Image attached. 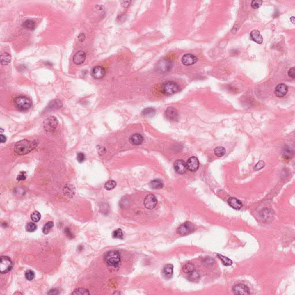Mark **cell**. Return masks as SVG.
<instances>
[{
	"instance_id": "obj_47",
	"label": "cell",
	"mask_w": 295,
	"mask_h": 295,
	"mask_svg": "<svg viewBox=\"0 0 295 295\" xmlns=\"http://www.w3.org/2000/svg\"><path fill=\"white\" fill-rule=\"evenodd\" d=\"M58 291L57 290H50V292L48 293V294H58V292H57Z\"/></svg>"
},
{
	"instance_id": "obj_3",
	"label": "cell",
	"mask_w": 295,
	"mask_h": 295,
	"mask_svg": "<svg viewBox=\"0 0 295 295\" xmlns=\"http://www.w3.org/2000/svg\"><path fill=\"white\" fill-rule=\"evenodd\" d=\"M104 260L106 264L110 266H118L120 262V256L117 251H111L105 255Z\"/></svg>"
},
{
	"instance_id": "obj_11",
	"label": "cell",
	"mask_w": 295,
	"mask_h": 295,
	"mask_svg": "<svg viewBox=\"0 0 295 295\" xmlns=\"http://www.w3.org/2000/svg\"><path fill=\"white\" fill-rule=\"evenodd\" d=\"M187 170L191 172L196 171L199 168V160L197 157L193 156L191 157L187 161L186 163Z\"/></svg>"
},
{
	"instance_id": "obj_13",
	"label": "cell",
	"mask_w": 295,
	"mask_h": 295,
	"mask_svg": "<svg viewBox=\"0 0 295 295\" xmlns=\"http://www.w3.org/2000/svg\"><path fill=\"white\" fill-rule=\"evenodd\" d=\"M197 58L191 54H184L182 57V62L185 66H190L195 64L197 62Z\"/></svg>"
},
{
	"instance_id": "obj_46",
	"label": "cell",
	"mask_w": 295,
	"mask_h": 295,
	"mask_svg": "<svg viewBox=\"0 0 295 295\" xmlns=\"http://www.w3.org/2000/svg\"><path fill=\"white\" fill-rule=\"evenodd\" d=\"M0 141L1 143H3L6 141V137L3 134H1L0 136Z\"/></svg>"
},
{
	"instance_id": "obj_12",
	"label": "cell",
	"mask_w": 295,
	"mask_h": 295,
	"mask_svg": "<svg viewBox=\"0 0 295 295\" xmlns=\"http://www.w3.org/2000/svg\"><path fill=\"white\" fill-rule=\"evenodd\" d=\"M232 291L234 294L236 295H249L250 289L249 288L244 284H237L235 285L232 288Z\"/></svg>"
},
{
	"instance_id": "obj_18",
	"label": "cell",
	"mask_w": 295,
	"mask_h": 295,
	"mask_svg": "<svg viewBox=\"0 0 295 295\" xmlns=\"http://www.w3.org/2000/svg\"><path fill=\"white\" fill-rule=\"evenodd\" d=\"M250 38L254 42L258 44H262L264 41L263 37L261 34L260 31L258 30H253L250 32Z\"/></svg>"
},
{
	"instance_id": "obj_27",
	"label": "cell",
	"mask_w": 295,
	"mask_h": 295,
	"mask_svg": "<svg viewBox=\"0 0 295 295\" xmlns=\"http://www.w3.org/2000/svg\"><path fill=\"white\" fill-rule=\"evenodd\" d=\"M217 257L219 258V259L222 261L223 264L225 266H231L232 265V261L228 258L224 257L222 255L218 254Z\"/></svg>"
},
{
	"instance_id": "obj_22",
	"label": "cell",
	"mask_w": 295,
	"mask_h": 295,
	"mask_svg": "<svg viewBox=\"0 0 295 295\" xmlns=\"http://www.w3.org/2000/svg\"><path fill=\"white\" fill-rule=\"evenodd\" d=\"M12 57L8 53H3L1 55V63L2 65H8L11 62Z\"/></svg>"
},
{
	"instance_id": "obj_31",
	"label": "cell",
	"mask_w": 295,
	"mask_h": 295,
	"mask_svg": "<svg viewBox=\"0 0 295 295\" xmlns=\"http://www.w3.org/2000/svg\"><path fill=\"white\" fill-rule=\"evenodd\" d=\"M199 277H200L199 273L197 271H196L195 270L193 271H192L191 273H190L189 276V280H190L192 282L198 280Z\"/></svg>"
},
{
	"instance_id": "obj_26",
	"label": "cell",
	"mask_w": 295,
	"mask_h": 295,
	"mask_svg": "<svg viewBox=\"0 0 295 295\" xmlns=\"http://www.w3.org/2000/svg\"><path fill=\"white\" fill-rule=\"evenodd\" d=\"M194 270H195L194 265L191 263H188L186 264L183 267V271H184V273L187 274H190Z\"/></svg>"
},
{
	"instance_id": "obj_36",
	"label": "cell",
	"mask_w": 295,
	"mask_h": 295,
	"mask_svg": "<svg viewBox=\"0 0 295 295\" xmlns=\"http://www.w3.org/2000/svg\"><path fill=\"white\" fill-rule=\"evenodd\" d=\"M262 3H263L262 1L254 0V1H251V6L253 9H258L262 5Z\"/></svg>"
},
{
	"instance_id": "obj_16",
	"label": "cell",
	"mask_w": 295,
	"mask_h": 295,
	"mask_svg": "<svg viewBox=\"0 0 295 295\" xmlns=\"http://www.w3.org/2000/svg\"><path fill=\"white\" fill-rule=\"evenodd\" d=\"M288 88L285 84H278L275 89V94L278 97H283L288 93Z\"/></svg>"
},
{
	"instance_id": "obj_43",
	"label": "cell",
	"mask_w": 295,
	"mask_h": 295,
	"mask_svg": "<svg viewBox=\"0 0 295 295\" xmlns=\"http://www.w3.org/2000/svg\"><path fill=\"white\" fill-rule=\"evenodd\" d=\"M131 2V1H121L120 3H121V5L123 8H127L130 5Z\"/></svg>"
},
{
	"instance_id": "obj_6",
	"label": "cell",
	"mask_w": 295,
	"mask_h": 295,
	"mask_svg": "<svg viewBox=\"0 0 295 295\" xmlns=\"http://www.w3.org/2000/svg\"><path fill=\"white\" fill-rule=\"evenodd\" d=\"M171 61L167 59H161L159 61L156 65V69L159 72L166 73L169 72L173 67Z\"/></svg>"
},
{
	"instance_id": "obj_17",
	"label": "cell",
	"mask_w": 295,
	"mask_h": 295,
	"mask_svg": "<svg viewBox=\"0 0 295 295\" xmlns=\"http://www.w3.org/2000/svg\"><path fill=\"white\" fill-rule=\"evenodd\" d=\"M165 116L170 120H176L178 118V113L175 109L170 107L166 109L165 111Z\"/></svg>"
},
{
	"instance_id": "obj_34",
	"label": "cell",
	"mask_w": 295,
	"mask_h": 295,
	"mask_svg": "<svg viewBox=\"0 0 295 295\" xmlns=\"http://www.w3.org/2000/svg\"><path fill=\"white\" fill-rule=\"evenodd\" d=\"M142 114L145 116H153L155 114V110L152 108H147L143 111Z\"/></svg>"
},
{
	"instance_id": "obj_41",
	"label": "cell",
	"mask_w": 295,
	"mask_h": 295,
	"mask_svg": "<svg viewBox=\"0 0 295 295\" xmlns=\"http://www.w3.org/2000/svg\"><path fill=\"white\" fill-rule=\"evenodd\" d=\"M265 166V163L263 161H260L258 163H257V164L255 166V170H261V168H262Z\"/></svg>"
},
{
	"instance_id": "obj_10",
	"label": "cell",
	"mask_w": 295,
	"mask_h": 295,
	"mask_svg": "<svg viewBox=\"0 0 295 295\" xmlns=\"http://www.w3.org/2000/svg\"><path fill=\"white\" fill-rule=\"evenodd\" d=\"M106 75L105 69L100 66H97L93 68L92 70V76L97 80L103 79Z\"/></svg>"
},
{
	"instance_id": "obj_20",
	"label": "cell",
	"mask_w": 295,
	"mask_h": 295,
	"mask_svg": "<svg viewBox=\"0 0 295 295\" xmlns=\"http://www.w3.org/2000/svg\"><path fill=\"white\" fill-rule=\"evenodd\" d=\"M228 203L230 207H232L234 209L239 210L243 206L242 203L238 199L235 197H231L228 200Z\"/></svg>"
},
{
	"instance_id": "obj_33",
	"label": "cell",
	"mask_w": 295,
	"mask_h": 295,
	"mask_svg": "<svg viewBox=\"0 0 295 295\" xmlns=\"http://www.w3.org/2000/svg\"><path fill=\"white\" fill-rule=\"evenodd\" d=\"M31 220L33 221H34L35 223H37V222H38L40 220L41 215H40V213L39 212L35 211V212H34L32 213V214L31 216Z\"/></svg>"
},
{
	"instance_id": "obj_9",
	"label": "cell",
	"mask_w": 295,
	"mask_h": 295,
	"mask_svg": "<svg viewBox=\"0 0 295 295\" xmlns=\"http://www.w3.org/2000/svg\"><path fill=\"white\" fill-rule=\"evenodd\" d=\"M144 204L145 207L148 209H153L156 207L157 200L156 197L153 194H148L144 199Z\"/></svg>"
},
{
	"instance_id": "obj_25",
	"label": "cell",
	"mask_w": 295,
	"mask_h": 295,
	"mask_svg": "<svg viewBox=\"0 0 295 295\" xmlns=\"http://www.w3.org/2000/svg\"><path fill=\"white\" fill-rule=\"evenodd\" d=\"M62 102L59 100L56 99L51 101L49 105L48 106H49L48 108L50 109H58L62 107Z\"/></svg>"
},
{
	"instance_id": "obj_8",
	"label": "cell",
	"mask_w": 295,
	"mask_h": 295,
	"mask_svg": "<svg viewBox=\"0 0 295 295\" xmlns=\"http://www.w3.org/2000/svg\"><path fill=\"white\" fill-rule=\"evenodd\" d=\"M12 262L8 257H1L0 262V271L1 274H5L10 271L12 269Z\"/></svg>"
},
{
	"instance_id": "obj_40",
	"label": "cell",
	"mask_w": 295,
	"mask_h": 295,
	"mask_svg": "<svg viewBox=\"0 0 295 295\" xmlns=\"http://www.w3.org/2000/svg\"><path fill=\"white\" fill-rule=\"evenodd\" d=\"M26 179V173L25 172H21L17 176V180L18 181H23Z\"/></svg>"
},
{
	"instance_id": "obj_1",
	"label": "cell",
	"mask_w": 295,
	"mask_h": 295,
	"mask_svg": "<svg viewBox=\"0 0 295 295\" xmlns=\"http://www.w3.org/2000/svg\"><path fill=\"white\" fill-rule=\"evenodd\" d=\"M37 143L26 139L17 142L14 147V152L17 155H25L32 151L37 146Z\"/></svg>"
},
{
	"instance_id": "obj_7",
	"label": "cell",
	"mask_w": 295,
	"mask_h": 295,
	"mask_svg": "<svg viewBox=\"0 0 295 295\" xmlns=\"http://www.w3.org/2000/svg\"><path fill=\"white\" fill-rule=\"evenodd\" d=\"M194 230V225L189 221H187L181 224L177 228V232L180 235H186L192 233Z\"/></svg>"
},
{
	"instance_id": "obj_24",
	"label": "cell",
	"mask_w": 295,
	"mask_h": 295,
	"mask_svg": "<svg viewBox=\"0 0 295 295\" xmlns=\"http://www.w3.org/2000/svg\"><path fill=\"white\" fill-rule=\"evenodd\" d=\"M22 26L26 30H34L35 28V23L31 20H27L23 23Z\"/></svg>"
},
{
	"instance_id": "obj_29",
	"label": "cell",
	"mask_w": 295,
	"mask_h": 295,
	"mask_svg": "<svg viewBox=\"0 0 295 295\" xmlns=\"http://www.w3.org/2000/svg\"><path fill=\"white\" fill-rule=\"evenodd\" d=\"M225 149L223 147H218L214 149V154L217 157H222L225 154Z\"/></svg>"
},
{
	"instance_id": "obj_15",
	"label": "cell",
	"mask_w": 295,
	"mask_h": 295,
	"mask_svg": "<svg viewBox=\"0 0 295 295\" xmlns=\"http://www.w3.org/2000/svg\"><path fill=\"white\" fill-rule=\"evenodd\" d=\"M174 168L176 172L180 174L186 173L187 170L186 163L182 160H177L174 164Z\"/></svg>"
},
{
	"instance_id": "obj_42",
	"label": "cell",
	"mask_w": 295,
	"mask_h": 295,
	"mask_svg": "<svg viewBox=\"0 0 295 295\" xmlns=\"http://www.w3.org/2000/svg\"><path fill=\"white\" fill-rule=\"evenodd\" d=\"M288 76L292 78V79H295V68L294 67L291 68L289 71H288Z\"/></svg>"
},
{
	"instance_id": "obj_21",
	"label": "cell",
	"mask_w": 295,
	"mask_h": 295,
	"mask_svg": "<svg viewBox=\"0 0 295 295\" xmlns=\"http://www.w3.org/2000/svg\"><path fill=\"white\" fill-rule=\"evenodd\" d=\"M173 269L174 267L171 264H168L164 266L163 269V274L166 278H170L172 277L173 275Z\"/></svg>"
},
{
	"instance_id": "obj_45",
	"label": "cell",
	"mask_w": 295,
	"mask_h": 295,
	"mask_svg": "<svg viewBox=\"0 0 295 295\" xmlns=\"http://www.w3.org/2000/svg\"><path fill=\"white\" fill-rule=\"evenodd\" d=\"M65 232L66 235L67 236H68L69 237H70V238L73 237V235H72V232H71L70 230H69V228H66L65 230Z\"/></svg>"
},
{
	"instance_id": "obj_39",
	"label": "cell",
	"mask_w": 295,
	"mask_h": 295,
	"mask_svg": "<svg viewBox=\"0 0 295 295\" xmlns=\"http://www.w3.org/2000/svg\"><path fill=\"white\" fill-rule=\"evenodd\" d=\"M86 159V156L83 153L80 152L77 154V160L79 163H83Z\"/></svg>"
},
{
	"instance_id": "obj_37",
	"label": "cell",
	"mask_w": 295,
	"mask_h": 295,
	"mask_svg": "<svg viewBox=\"0 0 295 295\" xmlns=\"http://www.w3.org/2000/svg\"><path fill=\"white\" fill-rule=\"evenodd\" d=\"M25 277L27 280H28L29 281H31L35 277V273L32 270H28L26 271L25 273Z\"/></svg>"
},
{
	"instance_id": "obj_2",
	"label": "cell",
	"mask_w": 295,
	"mask_h": 295,
	"mask_svg": "<svg viewBox=\"0 0 295 295\" xmlns=\"http://www.w3.org/2000/svg\"><path fill=\"white\" fill-rule=\"evenodd\" d=\"M15 107L20 111H27L32 106V102L29 97L25 96H20L14 99Z\"/></svg>"
},
{
	"instance_id": "obj_30",
	"label": "cell",
	"mask_w": 295,
	"mask_h": 295,
	"mask_svg": "<svg viewBox=\"0 0 295 295\" xmlns=\"http://www.w3.org/2000/svg\"><path fill=\"white\" fill-rule=\"evenodd\" d=\"M116 185H117V183L115 182V181H114L113 180H110L106 183L104 187L107 190H113V189H114L116 187Z\"/></svg>"
},
{
	"instance_id": "obj_14",
	"label": "cell",
	"mask_w": 295,
	"mask_h": 295,
	"mask_svg": "<svg viewBox=\"0 0 295 295\" xmlns=\"http://www.w3.org/2000/svg\"><path fill=\"white\" fill-rule=\"evenodd\" d=\"M86 57H87L86 53L84 51L82 50L79 51L77 53H76V54L73 56V62L77 65H81L85 62L86 59Z\"/></svg>"
},
{
	"instance_id": "obj_19",
	"label": "cell",
	"mask_w": 295,
	"mask_h": 295,
	"mask_svg": "<svg viewBox=\"0 0 295 295\" xmlns=\"http://www.w3.org/2000/svg\"><path fill=\"white\" fill-rule=\"evenodd\" d=\"M130 143L135 145H139L143 143L144 138L140 134L136 133L131 136L130 138Z\"/></svg>"
},
{
	"instance_id": "obj_38",
	"label": "cell",
	"mask_w": 295,
	"mask_h": 295,
	"mask_svg": "<svg viewBox=\"0 0 295 295\" xmlns=\"http://www.w3.org/2000/svg\"><path fill=\"white\" fill-rule=\"evenodd\" d=\"M113 236L114 238H118V239H123V232L121 229H118L114 231L113 234Z\"/></svg>"
},
{
	"instance_id": "obj_5",
	"label": "cell",
	"mask_w": 295,
	"mask_h": 295,
	"mask_svg": "<svg viewBox=\"0 0 295 295\" xmlns=\"http://www.w3.org/2000/svg\"><path fill=\"white\" fill-rule=\"evenodd\" d=\"M58 125V120L55 117L51 116L46 118L43 122V127L47 132L54 131Z\"/></svg>"
},
{
	"instance_id": "obj_28",
	"label": "cell",
	"mask_w": 295,
	"mask_h": 295,
	"mask_svg": "<svg viewBox=\"0 0 295 295\" xmlns=\"http://www.w3.org/2000/svg\"><path fill=\"white\" fill-rule=\"evenodd\" d=\"M54 223L53 221H49L43 227L42 231L44 234H48L50 231V230L53 227Z\"/></svg>"
},
{
	"instance_id": "obj_48",
	"label": "cell",
	"mask_w": 295,
	"mask_h": 295,
	"mask_svg": "<svg viewBox=\"0 0 295 295\" xmlns=\"http://www.w3.org/2000/svg\"><path fill=\"white\" fill-rule=\"evenodd\" d=\"M290 20H291V21L292 22V23L293 24H294V23H295V21H294V20H295V17H294V16H292V17L290 19Z\"/></svg>"
},
{
	"instance_id": "obj_4",
	"label": "cell",
	"mask_w": 295,
	"mask_h": 295,
	"mask_svg": "<svg viewBox=\"0 0 295 295\" xmlns=\"http://www.w3.org/2000/svg\"><path fill=\"white\" fill-rule=\"evenodd\" d=\"M180 90V87L177 83L168 81L164 83L161 86L162 92L166 95H171L177 93Z\"/></svg>"
},
{
	"instance_id": "obj_23",
	"label": "cell",
	"mask_w": 295,
	"mask_h": 295,
	"mask_svg": "<svg viewBox=\"0 0 295 295\" xmlns=\"http://www.w3.org/2000/svg\"><path fill=\"white\" fill-rule=\"evenodd\" d=\"M163 183L160 179H154L150 183V187L153 189H159L163 187Z\"/></svg>"
},
{
	"instance_id": "obj_44",
	"label": "cell",
	"mask_w": 295,
	"mask_h": 295,
	"mask_svg": "<svg viewBox=\"0 0 295 295\" xmlns=\"http://www.w3.org/2000/svg\"><path fill=\"white\" fill-rule=\"evenodd\" d=\"M85 39H86V35H85V33H80L79 35V36H78V40L80 42H84L85 40Z\"/></svg>"
},
{
	"instance_id": "obj_32",
	"label": "cell",
	"mask_w": 295,
	"mask_h": 295,
	"mask_svg": "<svg viewBox=\"0 0 295 295\" xmlns=\"http://www.w3.org/2000/svg\"><path fill=\"white\" fill-rule=\"evenodd\" d=\"M72 295H89L88 290L84 288H78L73 291Z\"/></svg>"
},
{
	"instance_id": "obj_35",
	"label": "cell",
	"mask_w": 295,
	"mask_h": 295,
	"mask_svg": "<svg viewBox=\"0 0 295 295\" xmlns=\"http://www.w3.org/2000/svg\"><path fill=\"white\" fill-rule=\"evenodd\" d=\"M36 228H37V227H36V224H34L33 223H29L26 225V230L28 232H34L35 231H36Z\"/></svg>"
}]
</instances>
